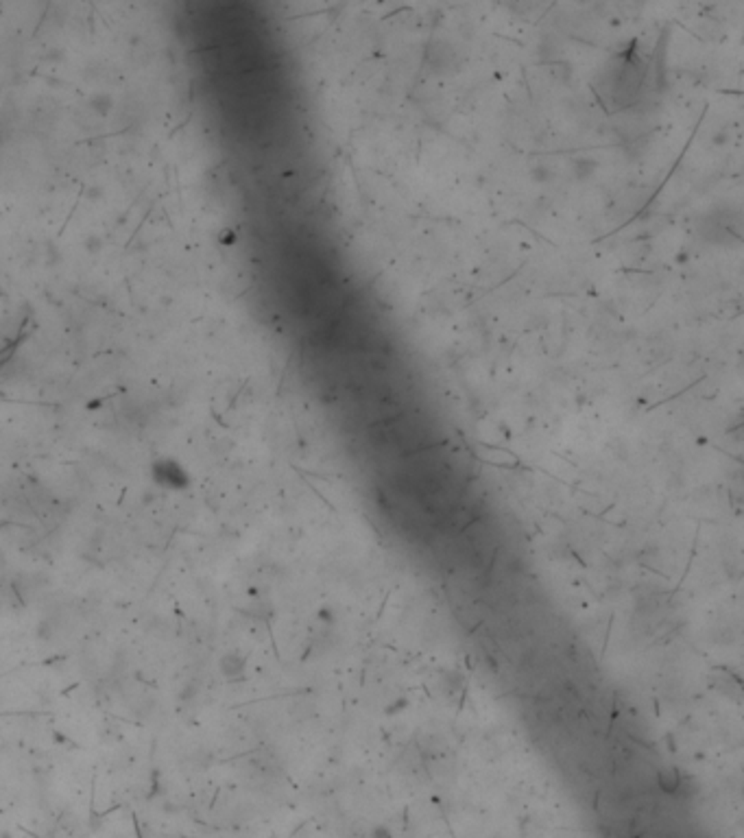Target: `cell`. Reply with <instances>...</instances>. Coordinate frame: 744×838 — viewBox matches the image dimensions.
Wrapping results in <instances>:
<instances>
[]
</instances>
